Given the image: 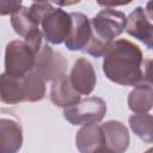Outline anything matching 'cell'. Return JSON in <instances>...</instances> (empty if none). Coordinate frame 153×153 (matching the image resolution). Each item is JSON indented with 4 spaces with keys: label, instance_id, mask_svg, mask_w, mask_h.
Listing matches in <instances>:
<instances>
[{
    "label": "cell",
    "instance_id": "4fadbf2b",
    "mask_svg": "<svg viewBox=\"0 0 153 153\" xmlns=\"http://www.w3.org/2000/svg\"><path fill=\"white\" fill-rule=\"evenodd\" d=\"M75 146L80 153H93L106 146V139L102 126L90 124L81 127L75 135Z\"/></svg>",
    "mask_w": 153,
    "mask_h": 153
},
{
    "label": "cell",
    "instance_id": "5bb4252c",
    "mask_svg": "<svg viewBox=\"0 0 153 153\" xmlns=\"http://www.w3.org/2000/svg\"><path fill=\"white\" fill-rule=\"evenodd\" d=\"M106 139V147L115 153H124L130 143V136L127 127L120 121H108L102 124Z\"/></svg>",
    "mask_w": 153,
    "mask_h": 153
},
{
    "label": "cell",
    "instance_id": "9a60e30c",
    "mask_svg": "<svg viewBox=\"0 0 153 153\" xmlns=\"http://www.w3.org/2000/svg\"><path fill=\"white\" fill-rule=\"evenodd\" d=\"M0 98L5 104L25 102L23 78L11 76L4 72L0 76Z\"/></svg>",
    "mask_w": 153,
    "mask_h": 153
},
{
    "label": "cell",
    "instance_id": "ba28073f",
    "mask_svg": "<svg viewBox=\"0 0 153 153\" xmlns=\"http://www.w3.org/2000/svg\"><path fill=\"white\" fill-rule=\"evenodd\" d=\"M72 27L65 45L68 50H84L92 38L91 19L81 12H72Z\"/></svg>",
    "mask_w": 153,
    "mask_h": 153
},
{
    "label": "cell",
    "instance_id": "5b68a950",
    "mask_svg": "<svg viewBox=\"0 0 153 153\" xmlns=\"http://www.w3.org/2000/svg\"><path fill=\"white\" fill-rule=\"evenodd\" d=\"M72 27L71 13L62 8L51 6L41 20V29L44 38L51 44H60L65 42Z\"/></svg>",
    "mask_w": 153,
    "mask_h": 153
},
{
    "label": "cell",
    "instance_id": "d6986e66",
    "mask_svg": "<svg viewBox=\"0 0 153 153\" xmlns=\"http://www.w3.org/2000/svg\"><path fill=\"white\" fill-rule=\"evenodd\" d=\"M22 7L20 1H7V0H0V14L7 16L14 13L18 8Z\"/></svg>",
    "mask_w": 153,
    "mask_h": 153
},
{
    "label": "cell",
    "instance_id": "44dd1931",
    "mask_svg": "<svg viewBox=\"0 0 153 153\" xmlns=\"http://www.w3.org/2000/svg\"><path fill=\"white\" fill-rule=\"evenodd\" d=\"M145 13H146V16L148 17L149 20H153V1H148L146 4Z\"/></svg>",
    "mask_w": 153,
    "mask_h": 153
},
{
    "label": "cell",
    "instance_id": "7402d4cb",
    "mask_svg": "<svg viewBox=\"0 0 153 153\" xmlns=\"http://www.w3.org/2000/svg\"><path fill=\"white\" fill-rule=\"evenodd\" d=\"M93 153H115L112 149H110L109 147H106V146H103V147H100V148H98L97 151H94Z\"/></svg>",
    "mask_w": 153,
    "mask_h": 153
},
{
    "label": "cell",
    "instance_id": "7a4b0ae2",
    "mask_svg": "<svg viewBox=\"0 0 153 153\" xmlns=\"http://www.w3.org/2000/svg\"><path fill=\"white\" fill-rule=\"evenodd\" d=\"M91 25L92 38L84 50L94 57H100L104 56L115 38L126 30L127 17L116 8L104 7L91 19Z\"/></svg>",
    "mask_w": 153,
    "mask_h": 153
},
{
    "label": "cell",
    "instance_id": "8fae6325",
    "mask_svg": "<svg viewBox=\"0 0 153 153\" xmlns=\"http://www.w3.org/2000/svg\"><path fill=\"white\" fill-rule=\"evenodd\" d=\"M50 100L59 108H69L81 100L80 94L72 86L69 74H62L56 78L50 87Z\"/></svg>",
    "mask_w": 153,
    "mask_h": 153
},
{
    "label": "cell",
    "instance_id": "9c48e42d",
    "mask_svg": "<svg viewBox=\"0 0 153 153\" xmlns=\"http://www.w3.org/2000/svg\"><path fill=\"white\" fill-rule=\"evenodd\" d=\"M69 79L72 86L79 94L88 96L94 90L97 82V75L90 60L86 57L76 59L71 69Z\"/></svg>",
    "mask_w": 153,
    "mask_h": 153
},
{
    "label": "cell",
    "instance_id": "7c38bea8",
    "mask_svg": "<svg viewBox=\"0 0 153 153\" xmlns=\"http://www.w3.org/2000/svg\"><path fill=\"white\" fill-rule=\"evenodd\" d=\"M23 146L22 126L7 117L0 120V153H18Z\"/></svg>",
    "mask_w": 153,
    "mask_h": 153
},
{
    "label": "cell",
    "instance_id": "30bf717a",
    "mask_svg": "<svg viewBox=\"0 0 153 153\" xmlns=\"http://www.w3.org/2000/svg\"><path fill=\"white\" fill-rule=\"evenodd\" d=\"M126 32L142 42L148 49H153V23L146 16L143 7H136L127 17Z\"/></svg>",
    "mask_w": 153,
    "mask_h": 153
},
{
    "label": "cell",
    "instance_id": "e0dca14e",
    "mask_svg": "<svg viewBox=\"0 0 153 153\" xmlns=\"http://www.w3.org/2000/svg\"><path fill=\"white\" fill-rule=\"evenodd\" d=\"M131 131L143 142L153 143V115L135 114L128 118Z\"/></svg>",
    "mask_w": 153,
    "mask_h": 153
},
{
    "label": "cell",
    "instance_id": "3957f363",
    "mask_svg": "<svg viewBox=\"0 0 153 153\" xmlns=\"http://www.w3.org/2000/svg\"><path fill=\"white\" fill-rule=\"evenodd\" d=\"M36 53L25 41H11L5 49V73L23 78L33 71Z\"/></svg>",
    "mask_w": 153,
    "mask_h": 153
},
{
    "label": "cell",
    "instance_id": "ffe728a7",
    "mask_svg": "<svg viewBox=\"0 0 153 153\" xmlns=\"http://www.w3.org/2000/svg\"><path fill=\"white\" fill-rule=\"evenodd\" d=\"M143 78L146 81H148L151 85H153V59H149L145 62Z\"/></svg>",
    "mask_w": 153,
    "mask_h": 153
},
{
    "label": "cell",
    "instance_id": "2e32d148",
    "mask_svg": "<svg viewBox=\"0 0 153 153\" xmlns=\"http://www.w3.org/2000/svg\"><path fill=\"white\" fill-rule=\"evenodd\" d=\"M128 108L134 114H147L153 109V87L137 84L128 96Z\"/></svg>",
    "mask_w": 153,
    "mask_h": 153
},
{
    "label": "cell",
    "instance_id": "603a6c76",
    "mask_svg": "<svg viewBox=\"0 0 153 153\" xmlns=\"http://www.w3.org/2000/svg\"><path fill=\"white\" fill-rule=\"evenodd\" d=\"M143 153H153V147H151V148H148L147 151H145Z\"/></svg>",
    "mask_w": 153,
    "mask_h": 153
},
{
    "label": "cell",
    "instance_id": "277c9868",
    "mask_svg": "<svg viewBox=\"0 0 153 153\" xmlns=\"http://www.w3.org/2000/svg\"><path fill=\"white\" fill-rule=\"evenodd\" d=\"M106 114V103L100 97H87L63 109V117L73 126H90L100 122Z\"/></svg>",
    "mask_w": 153,
    "mask_h": 153
},
{
    "label": "cell",
    "instance_id": "6da1fadb",
    "mask_svg": "<svg viewBox=\"0 0 153 153\" xmlns=\"http://www.w3.org/2000/svg\"><path fill=\"white\" fill-rule=\"evenodd\" d=\"M105 76L118 85L134 86L142 79L141 49L128 39H116L103 56Z\"/></svg>",
    "mask_w": 153,
    "mask_h": 153
},
{
    "label": "cell",
    "instance_id": "52a82bcc",
    "mask_svg": "<svg viewBox=\"0 0 153 153\" xmlns=\"http://www.w3.org/2000/svg\"><path fill=\"white\" fill-rule=\"evenodd\" d=\"M11 25L16 33L24 37V41L37 54L42 48L43 32L39 29V24L30 14L29 7L22 6L14 13L11 14Z\"/></svg>",
    "mask_w": 153,
    "mask_h": 153
},
{
    "label": "cell",
    "instance_id": "ac0fdd59",
    "mask_svg": "<svg viewBox=\"0 0 153 153\" xmlns=\"http://www.w3.org/2000/svg\"><path fill=\"white\" fill-rule=\"evenodd\" d=\"M23 85H24V94L25 102L35 103L39 102L45 96V81L36 73L30 72L25 76H23Z\"/></svg>",
    "mask_w": 153,
    "mask_h": 153
},
{
    "label": "cell",
    "instance_id": "8992f818",
    "mask_svg": "<svg viewBox=\"0 0 153 153\" xmlns=\"http://www.w3.org/2000/svg\"><path fill=\"white\" fill-rule=\"evenodd\" d=\"M67 65L68 62L61 51H56L50 45L43 44L36 54L33 72H36L45 82L54 81L66 73Z\"/></svg>",
    "mask_w": 153,
    "mask_h": 153
}]
</instances>
